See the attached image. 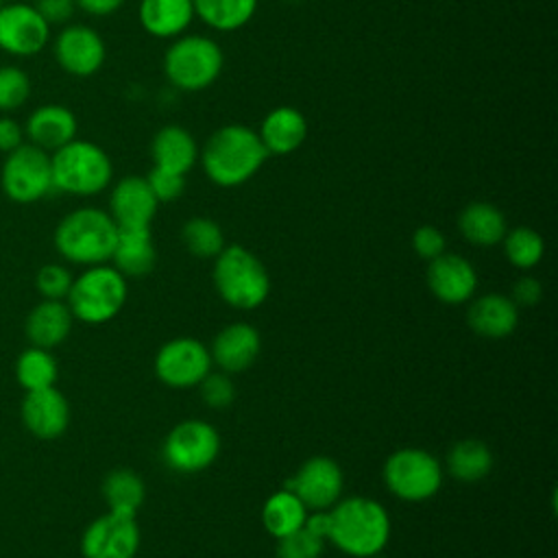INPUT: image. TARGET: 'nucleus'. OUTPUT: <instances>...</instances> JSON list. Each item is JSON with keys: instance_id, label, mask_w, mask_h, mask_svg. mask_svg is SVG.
I'll use <instances>...</instances> for the list:
<instances>
[{"instance_id": "f257e3e1", "label": "nucleus", "mask_w": 558, "mask_h": 558, "mask_svg": "<svg viewBox=\"0 0 558 558\" xmlns=\"http://www.w3.org/2000/svg\"><path fill=\"white\" fill-rule=\"evenodd\" d=\"M268 157L257 131L238 122L216 129L198 150L205 177L218 187H238L251 181Z\"/></svg>"}, {"instance_id": "f03ea898", "label": "nucleus", "mask_w": 558, "mask_h": 558, "mask_svg": "<svg viewBox=\"0 0 558 558\" xmlns=\"http://www.w3.org/2000/svg\"><path fill=\"white\" fill-rule=\"evenodd\" d=\"M329 543L351 558H371L390 541V517L381 501L364 495L340 497L329 508Z\"/></svg>"}, {"instance_id": "7ed1b4c3", "label": "nucleus", "mask_w": 558, "mask_h": 558, "mask_svg": "<svg viewBox=\"0 0 558 558\" xmlns=\"http://www.w3.org/2000/svg\"><path fill=\"white\" fill-rule=\"evenodd\" d=\"M118 225L107 209L85 205L68 211L54 227L52 244L57 253L76 266H96L111 259Z\"/></svg>"}, {"instance_id": "20e7f679", "label": "nucleus", "mask_w": 558, "mask_h": 558, "mask_svg": "<svg viewBox=\"0 0 558 558\" xmlns=\"http://www.w3.org/2000/svg\"><path fill=\"white\" fill-rule=\"evenodd\" d=\"M54 190L68 196H96L113 181V161L102 146L74 137L50 153Z\"/></svg>"}, {"instance_id": "39448f33", "label": "nucleus", "mask_w": 558, "mask_h": 558, "mask_svg": "<svg viewBox=\"0 0 558 558\" xmlns=\"http://www.w3.org/2000/svg\"><path fill=\"white\" fill-rule=\"evenodd\" d=\"M225 68V52L209 35L183 33L170 41L163 54V74L170 87L185 94L211 87Z\"/></svg>"}, {"instance_id": "423d86ee", "label": "nucleus", "mask_w": 558, "mask_h": 558, "mask_svg": "<svg viewBox=\"0 0 558 558\" xmlns=\"http://www.w3.org/2000/svg\"><path fill=\"white\" fill-rule=\"evenodd\" d=\"M214 286L235 310H255L270 294V277L262 259L242 244H225L214 257Z\"/></svg>"}, {"instance_id": "0eeeda50", "label": "nucleus", "mask_w": 558, "mask_h": 558, "mask_svg": "<svg viewBox=\"0 0 558 558\" xmlns=\"http://www.w3.org/2000/svg\"><path fill=\"white\" fill-rule=\"evenodd\" d=\"M126 277L109 264L87 266L72 279L65 303L74 320L100 325L120 314L126 303Z\"/></svg>"}, {"instance_id": "6e6552de", "label": "nucleus", "mask_w": 558, "mask_h": 558, "mask_svg": "<svg viewBox=\"0 0 558 558\" xmlns=\"http://www.w3.org/2000/svg\"><path fill=\"white\" fill-rule=\"evenodd\" d=\"M384 484L401 501H427L442 486V464L438 458L418 447H401L384 462Z\"/></svg>"}, {"instance_id": "1a4fd4ad", "label": "nucleus", "mask_w": 558, "mask_h": 558, "mask_svg": "<svg viewBox=\"0 0 558 558\" xmlns=\"http://www.w3.org/2000/svg\"><path fill=\"white\" fill-rule=\"evenodd\" d=\"M2 194L17 203L31 205L54 192L50 153L24 142L15 150L4 155L0 168Z\"/></svg>"}, {"instance_id": "9d476101", "label": "nucleus", "mask_w": 558, "mask_h": 558, "mask_svg": "<svg viewBox=\"0 0 558 558\" xmlns=\"http://www.w3.org/2000/svg\"><path fill=\"white\" fill-rule=\"evenodd\" d=\"M220 453V434L203 418L177 423L161 447L163 462L177 473H198L216 462Z\"/></svg>"}, {"instance_id": "9b49d317", "label": "nucleus", "mask_w": 558, "mask_h": 558, "mask_svg": "<svg viewBox=\"0 0 558 558\" xmlns=\"http://www.w3.org/2000/svg\"><path fill=\"white\" fill-rule=\"evenodd\" d=\"M52 39V26L39 15L33 2L9 0L0 4V50L15 59H31L44 52Z\"/></svg>"}, {"instance_id": "f8f14e48", "label": "nucleus", "mask_w": 558, "mask_h": 558, "mask_svg": "<svg viewBox=\"0 0 558 558\" xmlns=\"http://www.w3.org/2000/svg\"><path fill=\"white\" fill-rule=\"evenodd\" d=\"M52 57L57 65L76 78H87L100 72L107 59V44L102 35L81 22H70L59 26L50 39Z\"/></svg>"}, {"instance_id": "ddd939ff", "label": "nucleus", "mask_w": 558, "mask_h": 558, "mask_svg": "<svg viewBox=\"0 0 558 558\" xmlns=\"http://www.w3.org/2000/svg\"><path fill=\"white\" fill-rule=\"evenodd\" d=\"M140 541V525L133 514L107 510L83 530L81 554L83 558H135Z\"/></svg>"}, {"instance_id": "4468645a", "label": "nucleus", "mask_w": 558, "mask_h": 558, "mask_svg": "<svg viewBox=\"0 0 558 558\" xmlns=\"http://www.w3.org/2000/svg\"><path fill=\"white\" fill-rule=\"evenodd\" d=\"M211 371L209 349L196 338H172L155 355V375L170 388H192Z\"/></svg>"}, {"instance_id": "2eb2a0df", "label": "nucleus", "mask_w": 558, "mask_h": 558, "mask_svg": "<svg viewBox=\"0 0 558 558\" xmlns=\"http://www.w3.org/2000/svg\"><path fill=\"white\" fill-rule=\"evenodd\" d=\"M283 488L292 490L307 510H329L342 497L344 475L333 458L312 456L299 466Z\"/></svg>"}, {"instance_id": "dca6fc26", "label": "nucleus", "mask_w": 558, "mask_h": 558, "mask_svg": "<svg viewBox=\"0 0 558 558\" xmlns=\"http://www.w3.org/2000/svg\"><path fill=\"white\" fill-rule=\"evenodd\" d=\"M427 288L440 303L460 305L475 294L477 272L466 257L445 251L427 262Z\"/></svg>"}, {"instance_id": "f3484780", "label": "nucleus", "mask_w": 558, "mask_h": 558, "mask_svg": "<svg viewBox=\"0 0 558 558\" xmlns=\"http://www.w3.org/2000/svg\"><path fill=\"white\" fill-rule=\"evenodd\" d=\"M24 137L28 144L54 153L74 137H78V120L74 111L59 102L37 105L22 122Z\"/></svg>"}, {"instance_id": "a211bd4d", "label": "nucleus", "mask_w": 558, "mask_h": 558, "mask_svg": "<svg viewBox=\"0 0 558 558\" xmlns=\"http://www.w3.org/2000/svg\"><path fill=\"white\" fill-rule=\"evenodd\" d=\"M157 198L148 183L140 174H126L118 179L109 192V216L113 222L124 227H150L157 214Z\"/></svg>"}, {"instance_id": "6ab92c4d", "label": "nucleus", "mask_w": 558, "mask_h": 558, "mask_svg": "<svg viewBox=\"0 0 558 558\" xmlns=\"http://www.w3.org/2000/svg\"><path fill=\"white\" fill-rule=\"evenodd\" d=\"M24 427L44 440L59 438L70 423V403L54 386L31 390L20 405Z\"/></svg>"}, {"instance_id": "aec40b11", "label": "nucleus", "mask_w": 558, "mask_h": 558, "mask_svg": "<svg viewBox=\"0 0 558 558\" xmlns=\"http://www.w3.org/2000/svg\"><path fill=\"white\" fill-rule=\"evenodd\" d=\"M262 338L259 331L248 323H231L222 327L211 340V364H216L222 373H242L246 371L259 355Z\"/></svg>"}, {"instance_id": "412c9836", "label": "nucleus", "mask_w": 558, "mask_h": 558, "mask_svg": "<svg viewBox=\"0 0 558 558\" xmlns=\"http://www.w3.org/2000/svg\"><path fill=\"white\" fill-rule=\"evenodd\" d=\"M257 135L268 155L283 157L303 146L307 137V120L296 107L279 105L264 116Z\"/></svg>"}, {"instance_id": "4be33fe9", "label": "nucleus", "mask_w": 558, "mask_h": 558, "mask_svg": "<svg viewBox=\"0 0 558 558\" xmlns=\"http://www.w3.org/2000/svg\"><path fill=\"white\" fill-rule=\"evenodd\" d=\"M196 137L181 124L161 126L150 140V159L155 168L187 174L198 163Z\"/></svg>"}, {"instance_id": "5701e85b", "label": "nucleus", "mask_w": 558, "mask_h": 558, "mask_svg": "<svg viewBox=\"0 0 558 558\" xmlns=\"http://www.w3.org/2000/svg\"><path fill=\"white\" fill-rule=\"evenodd\" d=\"M469 327L488 340H499L510 336L519 323V307L510 296L490 292L471 301L466 312Z\"/></svg>"}, {"instance_id": "b1692460", "label": "nucleus", "mask_w": 558, "mask_h": 558, "mask_svg": "<svg viewBox=\"0 0 558 558\" xmlns=\"http://www.w3.org/2000/svg\"><path fill=\"white\" fill-rule=\"evenodd\" d=\"M74 316L65 301L41 299L26 316L24 331L33 347L54 349L70 336Z\"/></svg>"}, {"instance_id": "393cba45", "label": "nucleus", "mask_w": 558, "mask_h": 558, "mask_svg": "<svg viewBox=\"0 0 558 558\" xmlns=\"http://www.w3.org/2000/svg\"><path fill=\"white\" fill-rule=\"evenodd\" d=\"M137 17L142 28L157 39H174L196 20L192 0H140Z\"/></svg>"}, {"instance_id": "a878e982", "label": "nucleus", "mask_w": 558, "mask_h": 558, "mask_svg": "<svg viewBox=\"0 0 558 558\" xmlns=\"http://www.w3.org/2000/svg\"><path fill=\"white\" fill-rule=\"evenodd\" d=\"M113 268L124 277H144L157 264L150 227H118L116 246L111 253Z\"/></svg>"}, {"instance_id": "bb28decb", "label": "nucleus", "mask_w": 558, "mask_h": 558, "mask_svg": "<svg viewBox=\"0 0 558 558\" xmlns=\"http://www.w3.org/2000/svg\"><path fill=\"white\" fill-rule=\"evenodd\" d=\"M458 229L469 244L495 246V244H501L508 231V222L504 211L497 205L486 201H475L460 211Z\"/></svg>"}, {"instance_id": "cd10ccee", "label": "nucleus", "mask_w": 558, "mask_h": 558, "mask_svg": "<svg viewBox=\"0 0 558 558\" xmlns=\"http://www.w3.org/2000/svg\"><path fill=\"white\" fill-rule=\"evenodd\" d=\"M445 469L453 480L462 484H475L490 473L493 453L484 440L464 438L453 442L447 451Z\"/></svg>"}, {"instance_id": "c85d7f7f", "label": "nucleus", "mask_w": 558, "mask_h": 558, "mask_svg": "<svg viewBox=\"0 0 558 558\" xmlns=\"http://www.w3.org/2000/svg\"><path fill=\"white\" fill-rule=\"evenodd\" d=\"M307 506L288 488L272 493L262 506V525L272 538H281L303 527L307 519Z\"/></svg>"}, {"instance_id": "c756f323", "label": "nucleus", "mask_w": 558, "mask_h": 558, "mask_svg": "<svg viewBox=\"0 0 558 558\" xmlns=\"http://www.w3.org/2000/svg\"><path fill=\"white\" fill-rule=\"evenodd\" d=\"M259 0H192L194 15L218 33H233L246 26Z\"/></svg>"}, {"instance_id": "7c9ffc66", "label": "nucleus", "mask_w": 558, "mask_h": 558, "mask_svg": "<svg viewBox=\"0 0 558 558\" xmlns=\"http://www.w3.org/2000/svg\"><path fill=\"white\" fill-rule=\"evenodd\" d=\"M102 497L111 512L137 514L146 497V486L140 473L131 469H113L102 480Z\"/></svg>"}, {"instance_id": "2f4dec72", "label": "nucleus", "mask_w": 558, "mask_h": 558, "mask_svg": "<svg viewBox=\"0 0 558 558\" xmlns=\"http://www.w3.org/2000/svg\"><path fill=\"white\" fill-rule=\"evenodd\" d=\"M57 375H59V366H57V360L50 353V349H41V347L31 344L28 349H24L17 355L15 377H17V384L26 392L54 386Z\"/></svg>"}, {"instance_id": "473e14b6", "label": "nucleus", "mask_w": 558, "mask_h": 558, "mask_svg": "<svg viewBox=\"0 0 558 558\" xmlns=\"http://www.w3.org/2000/svg\"><path fill=\"white\" fill-rule=\"evenodd\" d=\"M181 242L185 251L198 259H214L227 244L220 225L205 216H194L183 222Z\"/></svg>"}, {"instance_id": "72a5a7b5", "label": "nucleus", "mask_w": 558, "mask_h": 558, "mask_svg": "<svg viewBox=\"0 0 558 558\" xmlns=\"http://www.w3.org/2000/svg\"><path fill=\"white\" fill-rule=\"evenodd\" d=\"M501 244H504L506 259L519 270L534 268L545 255V240L532 227L508 229Z\"/></svg>"}, {"instance_id": "f704fd0d", "label": "nucleus", "mask_w": 558, "mask_h": 558, "mask_svg": "<svg viewBox=\"0 0 558 558\" xmlns=\"http://www.w3.org/2000/svg\"><path fill=\"white\" fill-rule=\"evenodd\" d=\"M33 83L24 68L17 63L0 65V113H13L31 98Z\"/></svg>"}, {"instance_id": "c9c22d12", "label": "nucleus", "mask_w": 558, "mask_h": 558, "mask_svg": "<svg viewBox=\"0 0 558 558\" xmlns=\"http://www.w3.org/2000/svg\"><path fill=\"white\" fill-rule=\"evenodd\" d=\"M323 549L325 541L312 534L305 525L277 538V558H320Z\"/></svg>"}, {"instance_id": "e433bc0d", "label": "nucleus", "mask_w": 558, "mask_h": 558, "mask_svg": "<svg viewBox=\"0 0 558 558\" xmlns=\"http://www.w3.org/2000/svg\"><path fill=\"white\" fill-rule=\"evenodd\" d=\"M72 272L63 264H46L37 270L35 288L41 294V299H54L65 301L70 286H72Z\"/></svg>"}, {"instance_id": "4c0bfd02", "label": "nucleus", "mask_w": 558, "mask_h": 558, "mask_svg": "<svg viewBox=\"0 0 558 558\" xmlns=\"http://www.w3.org/2000/svg\"><path fill=\"white\" fill-rule=\"evenodd\" d=\"M198 390H201V399L207 408L214 410H227L233 399H235V386L231 381V377L227 373H207L201 381H198Z\"/></svg>"}, {"instance_id": "58836bf2", "label": "nucleus", "mask_w": 558, "mask_h": 558, "mask_svg": "<svg viewBox=\"0 0 558 558\" xmlns=\"http://www.w3.org/2000/svg\"><path fill=\"white\" fill-rule=\"evenodd\" d=\"M150 192L155 194L157 203H170L177 201L185 190V174H177L163 168H150V172L144 177Z\"/></svg>"}, {"instance_id": "ea45409f", "label": "nucleus", "mask_w": 558, "mask_h": 558, "mask_svg": "<svg viewBox=\"0 0 558 558\" xmlns=\"http://www.w3.org/2000/svg\"><path fill=\"white\" fill-rule=\"evenodd\" d=\"M412 248L421 259L432 262L434 257H438L447 251V240L440 229H436L432 225H423V227L414 229V233H412Z\"/></svg>"}, {"instance_id": "a19ab883", "label": "nucleus", "mask_w": 558, "mask_h": 558, "mask_svg": "<svg viewBox=\"0 0 558 558\" xmlns=\"http://www.w3.org/2000/svg\"><path fill=\"white\" fill-rule=\"evenodd\" d=\"M33 4L50 26L70 24L76 13L74 0H33Z\"/></svg>"}, {"instance_id": "79ce46f5", "label": "nucleus", "mask_w": 558, "mask_h": 558, "mask_svg": "<svg viewBox=\"0 0 558 558\" xmlns=\"http://www.w3.org/2000/svg\"><path fill=\"white\" fill-rule=\"evenodd\" d=\"M541 296H543V286L536 277H530V275H523L521 279H517L510 294L517 307H532L541 301Z\"/></svg>"}, {"instance_id": "37998d69", "label": "nucleus", "mask_w": 558, "mask_h": 558, "mask_svg": "<svg viewBox=\"0 0 558 558\" xmlns=\"http://www.w3.org/2000/svg\"><path fill=\"white\" fill-rule=\"evenodd\" d=\"M26 142L24 126L11 113H0V153H11Z\"/></svg>"}, {"instance_id": "c03bdc74", "label": "nucleus", "mask_w": 558, "mask_h": 558, "mask_svg": "<svg viewBox=\"0 0 558 558\" xmlns=\"http://www.w3.org/2000/svg\"><path fill=\"white\" fill-rule=\"evenodd\" d=\"M76 9L92 17H107L116 13L126 0H74Z\"/></svg>"}, {"instance_id": "a18cd8bd", "label": "nucleus", "mask_w": 558, "mask_h": 558, "mask_svg": "<svg viewBox=\"0 0 558 558\" xmlns=\"http://www.w3.org/2000/svg\"><path fill=\"white\" fill-rule=\"evenodd\" d=\"M371 558H386V556H381V554H377V556H371Z\"/></svg>"}, {"instance_id": "49530a36", "label": "nucleus", "mask_w": 558, "mask_h": 558, "mask_svg": "<svg viewBox=\"0 0 558 558\" xmlns=\"http://www.w3.org/2000/svg\"><path fill=\"white\" fill-rule=\"evenodd\" d=\"M4 2H9V0H0V4H4Z\"/></svg>"}]
</instances>
